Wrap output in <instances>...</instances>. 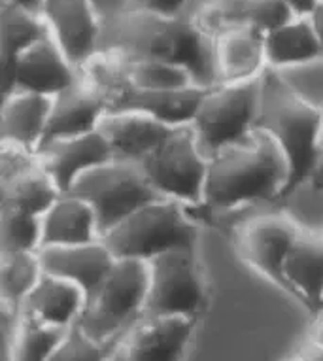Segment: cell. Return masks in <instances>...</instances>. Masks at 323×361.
<instances>
[{"label":"cell","mask_w":323,"mask_h":361,"mask_svg":"<svg viewBox=\"0 0 323 361\" xmlns=\"http://www.w3.org/2000/svg\"><path fill=\"white\" fill-rule=\"evenodd\" d=\"M284 288L314 310L323 308V233L300 229L284 263Z\"/></svg>","instance_id":"7402d4cb"},{"label":"cell","mask_w":323,"mask_h":361,"mask_svg":"<svg viewBox=\"0 0 323 361\" xmlns=\"http://www.w3.org/2000/svg\"><path fill=\"white\" fill-rule=\"evenodd\" d=\"M306 343L317 344V346H323V308L317 310V316L314 318V322L310 324V329H308V337H306Z\"/></svg>","instance_id":"d590c367"},{"label":"cell","mask_w":323,"mask_h":361,"mask_svg":"<svg viewBox=\"0 0 323 361\" xmlns=\"http://www.w3.org/2000/svg\"><path fill=\"white\" fill-rule=\"evenodd\" d=\"M99 2H100V6L104 8V13L110 12V10L116 6V0H99Z\"/></svg>","instance_id":"ab89813d"},{"label":"cell","mask_w":323,"mask_h":361,"mask_svg":"<svg viewBox=\"0 0 323 361\" xmlns=\"http://www.w3.org/2000/svg\"><path fill=\"white\" fill-rule=\"evenodd\" d=\"M212 61L216 83L257 80L269 71L264 35L248 25L231 27L212 40Z\"/></svg>","instance_id":"2e32d148"},{"label":"cell","mask_w":323,"mask_h":361,"mask_svg":"<svg viewBox=\"0 0 323 361\" xmlns=\"http://www.w3.org/2000/svg\"><path fill=\"white\" fill-rule=\"evenodd\" d=\"M42 248V216L0 208V254H36Z\"/></svg>","instance_id":"f546056e"},{"label":"cell","mask_w":323,"mask_h":361,"mask_svg":"<svg viewBox=\"0 0 323 361\" xmlns=\"http://www.w3.org/2000/svg\"><path fill=\"white\" fill-rule=\"evenodd\" d=\"M49 36L40 13L0 2V63L2 71L42 38Z\"/></svg>","instance_id":"83f0119b"},{"label":"cell","mask_w":323,"mask_h":361,"mask_svg":"<svg viewBox=\"0 0 323 361\" xmlns=\"http://www.w3.org/2000/svg\"><path fill=\"white\" fill-rule=\"evenodd\" d=\"M264 46L269 71H284L323 57L319 40L306 16H297L280 29L264 35Z\"/></svg>","instance_id":"d4e9b609"},{"label":"cell","mask_w":323,"mask_h":361,"mask_svg":"<svg viewBox=\"0 0 323 361\" xmlns=\"http://www.w3.org/2000/svg\"><path fill=\"white\" fill-rule=\"evenodd\" d=\"M242 23L269 35L297 18L288 0H240Z\"/></svg>","instance_id":"1f68e13d"},{"label":"cell","mask_w":323,"mask_h":361,"mask_svg":"<svg viewBox=\"0 0 323 361\" xmlns=\"http://www.w3.org/2000/svg\"><path fill=\"white\" fill-rule=\"evenodd\" d=\"M138 165L163 199L185 207H205L208 155L199 146L191 125L178 127Z\"/></svg>","instance_id":"ba28073f"},{"label":"cell","mask_w":323,"mask_h":361,"mask_svg":"<svg viewBox=\"0 0 323 361\" xmlns=\"http://www.w3.org/2000/svg\"><path fill=\"white\" fill-rule=\"evenodd\" d=\"M4 4H10V6L23 8V10H29V12L40 13L42 16V4L44 0H2Z\"/></svg>","instance_id":"74e56055"},{"label":"cell","mask_w":323,"mask_h":361,"mask_svg":"<svg viewBox=\"0 0 323 361\" xmlns=\"http://www.w3.org/2000/svg\"><path fill=\"white\" fill-rule=\"evenodd\" d=\"M2 204L18 212L44 216L63 191L36 159L23 149L2 146Z\"/></svg>","instance_id":"5bb4252c"},{"label":"cell","mask_w":323,"mask_h":361,"mask_svg":"<svg viewBox=\"0 0 323 361\" xmlns=\"http://www.w3.org/2000/svg\"><path fill=\"white\" fill-rule=\"evenodd\" d=\"M272 72L300 99L323 110V57L306 65Z\"/></svg>","instance_id":"4dcf8cb0"},{"label":"cell","mask_w":323,"mask_h":361,"mask_svg":"<svg viewBox=\"0 0 323 361\" xmlns=\"http://www.w3.org/2000/svg\"><path fill=\"white\" fill-rule=\"evenodd\" d=\"M257 127L276 140L288 159L291 195L299 185L310 182L322 159L323 110L300 99L274 72L267 71Z\"/></svg>","instance_id":"3957f363"},{"label":"cell","mask_w":323,"mask_h":361,"mask_svg":"<svg viewBox=\"0 0 323 361\" xmlns=\"http://www.w3.org/2000/svg\"><path fill=\"white\" fill-rule=\"evenodd\" d=\"M205 91V85H195V87L180 89V91L125 89L110 102V110H136L172 127H183V125L193 123Z\"/></svg>","instance_id":"cb8c5ba5"},{"label":"cell","mask_w":323,"mask_h":361,"mask_svg":"<svg viewBox=\"0 0 323 361\" xmlns=\"http://www.w3.org/2000/svg\"><path fill=\"white\" fill-rule=\"evenodd\" d=\"M176 129L136 110H108L99 125L116 159L135 163L157 149Z\"/></svg>","instance_id":"e0dca14e"},{"label":"cell","mask_w":323,"mask_h":361,"mask_svg":"<svg viewBox=\"0 0 323 361\" xmlns=\"http://www.w3.org/2000/svg\"><path fill=\"white\" fill-rule=\"evenodd\" d=\"M68 193L91 204L99 219L100 237L138 208L163 199L147 182L140 165L123 159L108 161L82 174Z\"/></svg>","instance_id":"52a82bcc"},{"label":"cell","mask_w":323,"mask_h":361,"mask_svg":"<svg viewBox=\"0 0 323 361\" xmlns=\"http://www.w3.org/2000/svg\"><path fill=\"white\" fill-rule=\"evenodd\" d=\"M197 320L140 316L112 344L110 361H182Z\"/></svg>","instance_id":"8fae6325"},{"label":"cell","mask_w":323,"mask_h":361,"mask_svg":"<svg viewBox=\"0 0 323 361\" xmlns=\"http://www.w3.org/2000/svg\"><path fill=\"white\" fill-rule=\"evenodd\" d=\"M322 233H323V229H322Z\"/></svg>","instance_id":"7bdbcfd3"},{"label":"cell","mask_w":323,"mask_h":361,"mask_svg":"<svg viewBox=\"0 0 323 361\" xmlns=\"http://www.w3.org/2000/svg\"><path fill=\"white\" fill-rule=\"evenodd\" d=\"M146 316L199 320L206 307L205 279L197 250H174L147 261Z\"/></svg>","instance_id":"9c48e42d"},{"label":"cell","mask_w":323,"mask_h":361,"mask_svg":"<svg viewBox=\"0 0 323 361\" xmlns=\"http://www.w3.org/2000/svg\"><path fill=\"white\" fill-rule=\"evenodd\" d=\"M195 0H118L114 10L150 13L161 18H182L188 16Z\"/></svg>","instance_id":"836d02e7"},{"label":"cell","mask_w":323,"mask_h":361,"mask_svg":"<svg viewBox=\"0 0 323 361\" xmlns=\"http://www.w3.org/2000/svg\"><path fill=\"white\" fill-rule=\"evenodd\" d=\"M306 18L310 19L312 29L316 32L317 40H319V46L323 49V0H317L316 6L312 8V12L306 16Z\"/></svg>","instance_id":"e575fe53"},{"label":"cell","mask_w":323,"mask_h":361,"mask_svg":"<svg viewBox=\"0 0 323 361\" xmlns=\"http://www.w3.org/2000/svg\"><path fill=\"white\" fill-rule=\"evenodd\" d=\"M44 276L40 255L36 254H0V299L21 310V305L30 295Z\"/></svg>","instance_id":"f1b7e54d"},{"label":"cell","mask_w":323,"mask_h":361,"mask_svg":"<svg viewBox=\"0 0 323 361\" xmlns=\"http://www.w3.org/2000/svg\"><path fill=\"white\" fill-rule=\"evenodd\" d=\"M108 110V97L80 74V80L72 87L53 97L46 140L97 130Z\"/></svg>","instance_id":"ffe728a7"},{"label":"cell","mask_w":323,"mask_h":361,"mask_svg":"<svg viewBox=\"0 0 323 361\" xmlns=\"http://www.w3.org/2000/svg\"><path fill=\"white\" fill-rule=\"evenodd\" d=\"M51 361H110V344H104L74 326L66 333Z\"/></svg>","instance_id":"d6a6232c"},{"label":"cell","mask_w":323,"mask_h":361,"mask_svg":"<svg viewBox=\"0 0 323 361\" xmlns=\"http://www.w3.org/2000/svg\"><path fill=\"white\" fill-rule=\"evenodd\" d=\"M264 76L206 87L191 129L208 157L257 129Z\"/></svg>","instance_id":"8992f818"},{"label":"cell","mask_w":323,"mask_h":361,"mask_svg":"<svg viewBox=\"0 0 323 361\" xmlns=\"http://www.w3.org/2000/svg\"><path fill=\"white\" fill-rule=\"evenodd\" d=\"M100 240L116 259L152 261L174 250H197L199 231L185 204L157 199L119 221Z\"/></svg>","instance_id":"277c9868"},{"label":"cell","mask_w":323,"mask_h":361,"mask_svg":"<svg viewBox=\"0 0 323 361\" xmlns=\"http://www.w3.org/2000/svg\"><path fill=\"white\" fill-rule=\"evenodd\" d=\"M102 49H114L135 59L183 65L197 76L200 85H216L212 40L189 16L161 18L110 10L104 13Z\"/></svg>","instance_id":"7a4b0ae2"},{"label":"cell","mask_w":323,"mask_h":361,"mask_svg":"<svg viewBox=\"0 0 323 361\" xmlns=\"http://www.w3.org/2000/svg\"><path fill=\"white\" fill-rule=\"evenodd\" d=\"M310 184L314 190L323 191V154H322V159H319V163H317L316 171H314V174H312Z\"/></svg>","instance_id":"f35d334b"},{"label":"cell","mask_w":323,"mask_h":361,"mask_svg":"<svg viewBox=\"0 0 323 361\" xmlns=\"http://www.w3.org/2000/svg\"><path fill=\"white\" fill-rule=\"evenodd\" d=\"M300 229L288 214H259L238 225L236 248L255 271L284 286V263Z\"/></svg>","instance_id":"4fadbf2b"},{"label":"cell","mask_w":323,"mask_h":361,"mask_svg":"<svg viewBox=\"0 0 323 361\" xmlns=\"http://www.w3.org/2000/svg\"><path fill=\"white\" fill-rule=\"evenodd\" d=\"M53 97L12 91L2 95L0 114V137L2 146L23 149L36 155L46 140Z\"/></svg>","instance_id":"ac0fdd59"},{"label":"cell","mask_w":323,"mask_h":361,"mask_svg":"<svg viewBox=\"0 0 323 361\" xmlns=\"http://www.w3.org/2000/svg\"><path fill=\"white\" fill-rule=\"evenodd\" d=\"M68 331L46 326L21 312L18 324L6 327L8 361H51Z\"/></svg>","instance_id":"4316f807"},{"label":"cell","mask_w":323,"mask_h":361,"mask_svg":"<svg viewBox=\"0 0 323 361\" xmlns=\"http://www.w3.org/2000/svg\"><path fill=\"white\" fill-rule=\"evenodd\" d=\"M87 305V293L59 276L44 273L38 286L21 305V312L46 326L72 329L80 324Z\"/></svg>","instance_id":"44dd1931"},{"label":"cell","mask_w":323,"mask_h":361,"mask_svg":"<svg viewBox=\"0 0 323 361\" xmlns=\"http://www.w3.org/2000/svg\"><path fill=\"white\" fill-rule=\"evenodd\" d=\"M116 2H118V0H116ZM114 8H116V6H114ZM114 8H112V10H114Z\"/></svg>","instance_id":"b9f144b4"},{"label":"cell","mask_w":323,"mask_h":361,"mask_svg":"<svg viewBox=\"0 0 323 361\" xmlns=\"http://www.w3.org/2000/svg\"><path fill=\"white\" fill-rule=\"evenodd\" d=\"M291 361H299V360H297V357H295V360H291Z\"/></svg>","instance_id":"60d3db41"},{"label":"cell","mask_w":323,"mask_h":361,"mask_svg":"<svg viewBox=\"0 0 323 361\" xmlns=\"http://www.w3.org/2000/svg\"><path fill=\"white\" fill-rule=\"evenodd\" d=\"M80 80V68L72 65L51 36L32 44L12 65L2 71V95L29 91L55 97Z\"/></svg>","instance_id":"7c38bea8"},{"label":"cell","mask_w":323,"mask_h":361,"mask_svg":"<svg viewBox=\"0 0 323 361\" xmlns=\"http://www.w3.org/2000/svg\"><path fill=\"white\" fill-rule=\"evenodd\" d=\"M42 18L49 36L78 68L102 51L104 8L99 0H44Z\"/></svg>","instance_id":"30bf717a"},{"label":"cell","mask_w":323,"mask_h":361,"mask_svg":"<svg viewBox=\"0 0 323 361\" xmlns=\"http://www.w3.org/2000/svg\"><path fill=\"white\" fill-rule=\"evenodd\" d=\"M123 72L125 87L121 91L125 89H130V91H180V89L200 85L197 76L188 66L166 63V61L135 59V57L123 55Z\"/></svg>","instance_id":"484cf974"},{"label":"cell","mask_w":323,"mask_h":361,"mask_svg":"<svg viewBox=\"0 0 323 361\" xmlns=\"http://www.w3.org/2000/svg\"><path fill=\"white\" fill-rule=\"evenodd\" d=\"M44 273L80 286L87 297L116 265V257L102 240L76 246H46L38 252Z\"/></svg>","instance_id":"d6986e66"},{"label":"cell","mask_w":323,"mask_h":361,"mask_svg":"<svg viewBox=\"0 0 323 361\" xmlns=\"http://www.w3.org/2000/svg\"><path fill=\"white\" fill-rule=\"evenodd\" d=\"M95 240H100L99 219L91 204L80 197L63 193L42 216V248L76 246Z\"/></svg>","instance_id":"603a6c76"},{"label":"cell","mask_w":323,"mask_h":361,"mask_svg":"<svg viewBox=\"0 0 323 361\" xmlns=\"http://www.w3.org/2000/svg\"><path fill=\"white\" fill-rule=\"evenodd\" d=\"M299 361H323V346H317V344L306 343L303 346V350L297 355Z\"/></svg>","instance_id":"8d00e7d4"},{"label":"cell","mask_w":323,"mask_h":361,"mask_svg":"<svg viewBox=\"0 0 323 361\" xmlns=\"http://www.w3.org/2000/svg\"><path fill=\"white\" fill-rule=\"evenodd\" d=\"M147 261L118 259L104 282L87 297L78 326L93 338L112 344L144 316L147 301Z\"/></svg>","instance_id":"5b68a950"},{"label":"cell","mask_w":323,"mask_h":361,"mask_svg":"<svg viewBox=\"0 0 323 361\" xmlns=\"http://www.w3.org/2000/svg\"><path fill=\"white\" fill-rule=\"evenodd\" d=\"M36 159L57 188L63 193H68L82 174L116 159V155L104 135L97 129L76 137L46 140L36 152Z\"/></svg>","instance_id":"9a60e30c"},{"label":"cell","mask_w":323,"mask_h":361,"mask_svg":"<svg viewBox=\"0 0 323 361\" xmlns=\"http://www.w3.org/2000/svg\"><path fill=\"white\" fill-rule=\"evenodd\" d=\"M289 163L276 140L263 129L208 157L205 207L235 210L288 197Z\"/></svg>","instance_id":"6da1fadb"}]
</instances>
